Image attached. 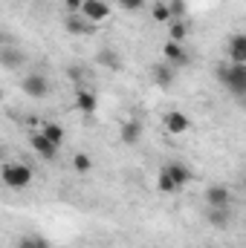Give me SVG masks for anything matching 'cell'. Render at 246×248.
I'll use <instances>...</instances> for the list:
<instances>
[{
    "label": "cell",
    "mask_w": 246,
    "mask_h": 248,
    "mask_svg": "<svg viewBox=\"0 0 246 248\" xmlns=\"http://www.w3.org/2000/svg\"><path fill=\"white\" fill-rule=\"evenodd\" d=\"M162 124H165V130H168V133L183 136V133H188V127H191V119H188L185 113H180V110H171V113H165Z\"/></svg>",
    "instance_id": "30bf717a"
},
{
    "label": "cell",
    "mask_w": 246,
    "mask_h": 248,
    "mask_svg": "<svg viewBox=\"0 0 246 248\" xmlns=\"http://www.w3.org/2000/svg\"><path fill=\"white\" fill-rule=\"evenodd\" d=\"M67 78L75 84V90L78 87H84V81H87V69L84 66H78V63H72V66H67Z\"/></svg>",
    "instance_id": "44dd1931"
},
{
    "label": "cell",
    "mask_w": 246,
    "mask_h": 248,
    "mask_svg": "<svg viewBox=\"0 0 246 248\" xmlns=\"http://www.w3.org/2000/svg\"><path fill=\"white\" fill-rule=\"evenodd\" d=\"M29 144H32V150H35L41 159H47V162H53V159L58 156V150H61V147H55V144H53V141H50L44 133H32Z\"/></svg>",
    "instance_id": "ba28073f"
},
{
    "label": "cell",
    "mask_w": 246,
    "mask_h": 248,
    "mask_svg": "<svg viewBox=\"0 0 246 248\" xmlns=\"http://www.w3.org/2000/svg\"><path fill=\"white\" fill-rule=\"evenodd\" d=\"M81 3H84V0H64V9H67L70 15H78V9H81Z\"/></svg>",
    "instance_id": "4316f807"
},
{
    "label": "cell",
    "mask_w": 246,
    "mask_h": 248,
    "mask_svg": "<svg viewBox=\"0 0 246 248\" xmlns=\"http://www.w3.org/2000/svg\"><path fill=\"white\" fill-rule=\"evenodd\" d=\"M78 15H81L84 20H90V23H102V20L110 17V6H107L105 0H84L81 9H78Z\"/></svg>",
    "instance_id": "277c9868"
},
{
    "label": "cell",
    "mask_w": 246,
    "mask_h": 248,
    "mask_svg": "<svg viewBox=\"0 0 246 248\" xmlns=\"http://www.w3.org/2000/svg\"><path fill=\"white\" fill-rule=\"evenodd\" d=\"M185 35H188V23L185 20H168V41L183 44Z\"/></svg>",
    "instance_id": "ac0fdd59"
},
{
    "label": "cell",
    "mask_w": 246,
    "mask_h": 248,
    "mask_svg": "<svg viewBox=\"0 0 246 248\" xmlns=\"http://www.w3.org/2000/svg\"><path fill=\"white\" fill-rule=\"evenodd\" d=\"M20 90H23L29 98L41 101V98H47V95H50V78H47V75H41V72H32V75H26V78L20 81Z\"/></svg>",
    "instance_id": "3957f363"
},
{
    "label": "cell",
    "mask_w": 246,
    "mask_h": 248,
    "mask_svg": "<svg viewBox=\"0 0 246 248\" xmlns=\"http://www.w3.org/2000/svg\"><path fill=\"white\" fill-rule=\"evenodd\" d=\"M154 20H159V23H168V20H171L168 3H154Z\"/></svg>",
    "instance_id": "d4e9b609"
},
{
    "label": "cell",
    "mask_w": 246,
    "mask_h": 248,
    "mask_svg": "<svg viewBox=\"0 0 246 248\" xmlns=\"http://www.w3.org/2000/svg\"><path fill=\"white\" fill-rule=\"evenodd\" d=\"M0 156H3V147H0Z\"/></svg>",
    "instance_id": "f1b7e54d"
},
{
    "label": "cell",
    "mask_w": 246,
    "mask_h": 248,
    "mask_svg": "<svg viewBox=\"0 0 246 248\" xmlns=\"http://www.w3.org/2000/svg\"><path fill=\"white\" fill-rule=\"evenodd\" d=\"M0 101H3V87H0Z\"/></svg>",
    "instance_id": "83f0119b"
},
{
    "label": "cell",
    "mask_w": 246,
    "mask_h": 248,
    "mask_svg": "<svg viewBox=\"0 0 246 248\" xmlns=\"http://www.w3.org/2000/svg\"><path fill=\"white\" fill-rule=\"evenodd\" d=\"M151 78H154V84L157 87H162V90H168V87H174L177 84V69L171 66V63H154L151 66Z\"/></svg>",
    "instance_id": "5b68a950"
},
{
    "label": "cell",
    "mask_w": 246,
    "mask_h": 248,
    "mask_svg": "<svg viewBox=\"0 0 246 248\" xmlns=\"http://www.w3.org/2000/svg\"><path fill=\"white\" fill-rule=\"evenodd\" d=\"M162 170H165V173L171 176V182L177 185V190H183V187L188 185V182H191V170H188L185 165H180V162H171V165H165Z\"/></svg>",
    "instance_id": "5bb4252c"
},
{
    "label": "cell",
    "mask_w": 246,
    "mask_h": 248,
    "mask_svg": "<svg viewBox=\"0 0 246 248\" xmlns=\"http://www.w3.org/2000/svg\"><path fill=\"white\" fill-rule=\"evenodd\" d=\"M157 187H159V193H177V185L171 182V176H168L165 170H159V176H157Z\"/></svg>",
    "instance_id": "603a6c76"
},
{
    "label": "cell",
    "mask_w": 246,
    "mask_h": 248,
    "mask_svg": "<svg viewBox=\"0 0 246 248\" xmlns=\"http://www.w3.org/2000/svg\"><path fill=\"white\" fill-rule=\"evenodd\" d=\"M18 248H50V243L41 234H26V237L18 240Z\"/></svg>",
    "instance_id": "ffe728a7"
},
{
    "label": "cell",
    "mask_w": 246,
    "mask_h": 248,
    "mask_svg": "<svg viewBox=\"0 0 246 248\" xmlns=\"http://www.w3.org/2000/svg\"><path fill=\"white\" fill-rule=\"evenodd\" d=\"M168 12H171V20H183V15L188 12V3L185 0H171L168 3Z\"/></svg>",
    "instance_id": "cb8c5ba5"
},
{
    "label": "cell",
    "mask_w": 246,
    "mask_h": 248,
    "mask_svg": "<svg viewBox=\"0 0 246 248\" xmlns=\"http://www.w3.org/2000/svg\"><path fill=\"white\" fill-rule=\"evenodd\" d=\"M119 6L127 9V12H139V9L145 6V0H119Z\"/></svg>",
    "instance_id": "484cf974"
},
{
    "label": "cell",
    "mask_w": 246,
    "mask_h": 248,
    "mask_svg": "<svg viewBox=\"0 0 246 248\" xmlns=\"http://www.w3.org/2000/svg\"><path fill=\"white\" fill-rule=\"evenodd\" d=\"M64 26H67V32H70V35H93V32H96V23L84 20L81 15H67Z\"/></svg>",
    "instance_id": "4fadbf2b"
},
{
    "label": "cell",
    "mask_w": 246,
    "mask_h": 248,
    "mask_svg": "<svg viewBox=\"0 0 246 248\" xmlns=\"http://www.w3.org/2000/svg\"><path fill=\"white\" fill-rule=\"evenodd\" d=\"M72 170L81 173V176L90 173V170H93V159H90L87 153H75V156H72Z\"/></svg>",
    "instance_id": "d6986e66"
},
{
    "label": "cell",
    "mask_w": 246,
    "mask_h": 248,
    "mask_svg": "<svg viewBox=\"0 0 246 248\" xmlns=\"http://www.w3.org/2000/svg\"><path fill=\"white\" fill-rule=\"evenodd\" d=\"M217 81L238 98L246 95V63H220L217 66Z\"/></svg>",
    "instance_id": "6da1fadb"
},
{
    "label": "cell",
    "mask_w": 246,
    "mask_h": 248,
    "mask_svg": "<svg viewBox=\"0 0 246 248\" xmlns=\"http://www.w3.org/2000/svg\"><path fill=\"white\" fill-rule=\"evenodd\" d=\"M162 55H165V63H171L174 69H183V66H188V52H185L183 44H177V41H168L165 46H162Z\"/></svg>",
    "instance_id": "8992f818"
},
{
    "label": "cell",
    "mask_w": 246,
    "mask_h": 248,
    "mask_svg": "<svg viewBox=\"0 0 246 248\" xmlns=\"http://www.w3.org/2000/svg\"><path fill=\"white\" fill-rule=\"evenodd\" d=\"M0 63H3V66H9V69H15V66H20V63H23V55H20L18 49H15V52H12V49H6V52H0Z\"/></svg>",
    "instance_id": "7402d4cb"
},
{
    "label": "cell",
    "mask_w": 246,
    "mask_h": 248,
    "mask_svg": "<svg viewBox=\"0 0 246 248\" xmlns=\"http://www.w3.org/2000/svg\"><path fill=\"white\" fill-rule=\"evenodd\" d=\"M209 222H211L214 228H229V222H232V205H226V208H211V211H209Z\"/></svg>",
    "instance_id": "2e32d148"
},
{
    "label": "cell",
    "mask_w": 246,
    "mask_h": 248,
    "mask_svg": "<svg viewBox=\"0 0 246 248\" xmlns=\"http://www.w3.org/2000/svg\"><path fill=\"white\" fill-rule=\"evenodd\" d=\"M32 168L26 165V162H9V165H3L0 168V179H3V185L6 187H15V190H23V187L32 185Z\"/></svg>",
    "instance_id": "7a4b0ae2"
},
{
    "label": "cell",
    "mask_w": 246,
    "mask_h": 248,
    "mask_svg": "<svg viewBox=\"0 0 246 248\" xmlns=\"http://www.w3.org/2000/svg\"><path fill=\"white\" fill-rule=\"evenodd\" d=\"M229 63H246V35L235 32L229 38Z\"/></svg>",
    "instance_id": "7c38bea8"
},
{
    "label": "cell",
    "mask_w": 246,
    "mask_h": 248,
    "mask_svg": "<svg viewBox=\"0 0 246 248\" xmlns=\"http://www.w3.org/2000/svg\"><path fill=\"white\" fill-rule=\"evenodd\" d=\"M119 139H122L127 147H136L142 141V122L139 119H127L122 124V130H119Z\"/></svg>",
    "instance_id": "8fae6325"
},
{
    "label": "cell",
    "mask_w": 246,
    "mask_h": 248,
    "mask_svg": "<svg viewBox=\"0 0 246 248\" xmlns=\"http://www.w3.org/2000/svg\"><path fill=\"white\" fill-rule=\"evenodd\" d=\"M75 110L84 113V116H93V113L99 110V98H96V93L87 90V87H78V90H75Z\"/></svg>",
    "instance_id": "52a82bcc"
},
{
    "label": "cell",
    "mask_w": 246,
    "mask_h": 248,
    "mask_svg": "<svg viewBox=\"0 0 246 248\" xmlns=\"http://www.w3.org/2000/svg\"><path fill=\"white\" fill-rule=\"evenodd\" d=\"M206 202H209V208H226V205H232V190L226 185H209Z\"/></svg>",
    "instance_id": "9c48e42d"
},
{
    "label": "cell",
    "mask_w": 246,
    "mask_h": 248,
    "mask_svg": "<svg viewBox=\"0 0 246 248\" xmlns=\"http://www.w3.org/2000/svg\"><path fill=\"white\" fill-rule=\"evenodd\" d=\"M96 61L102 63V66H107V69H122V58H119V52H113V49H102L99 55H96Z\"/></svg>",
    "instance_id": "e0dca14e"
},
{
    "label": "cell",
    "mask_w": 246,
    "mask_h": 248,
    "mask_svg": "<svg viewBox=\"0 0 246 248\" xmlns=\"http://www.w3.org/2000/svg\"><path fill=\"white\" fill-rule=\"evenodd\" d=\"M38 133H44L55 147H61L64 139H67V133H64V127L58 122H41V130H38Z\"/></svg>",
    "instance_id": "9a60e30c"
}]
</instances>
